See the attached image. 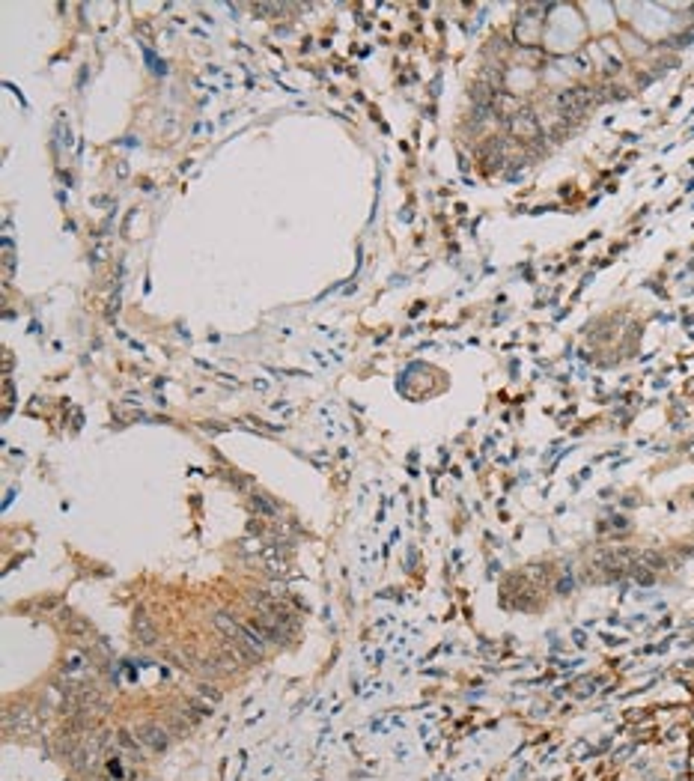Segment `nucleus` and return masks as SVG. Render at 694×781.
Returning a JSON list of instances; mask_svg holds the SVG:
<instances>
[{"label": "nucleus", "mask_w": 694, "mask_h": 781, "mask_svg": "<svg viewBox=\"0 0 694 781\" xmlns=\"http://www.w3.org/2000/svg\"><path fill=\"white\" fill-rule=\"evenodd\" d=\"M215 629H218L227 644L233 647V656L244 659V662H256V659H263L266 653V639L259 635L254 627H244L239 624L236 617H229V614H215Z\"/></svg>", "instance_id": "nucleus-1"}, {"label": "nucleus", "mask_w": 694, "mask_h": 781, "mask_svg": "<svg viewBox=\"0 0 694 781\" xmlns=\"http://www.w3.org/2000/svg\"><path fill=\"white\" fill-rule=\"evenodd\" d=\"M251 602L256 605L259 609V614H266V617H271L274 624H278L280 629H286V632H295V627H298V620H295V614L286 609V605L280 602V600H274V597H266V594H251Z\"/></svg>", "instance_id": "nucleus-2"}, {"label": "nucleus", "mask_w": 694, "mask_h": 781, "mask_svg": "<svg viewBox=\"0 0 694 781\" xmlns=\"http://www.w3.org/2000/svg\"><path fill=\"white\" fill-rule=\"evenodd\" d=\"M4 728L9 736H27L36 731V716L27 710V707H12V710L4 716Z\"/></svg>", "instance_id": "nucleus-3"}, {"label": "nucleus", "mask_w": 694, "mask_h": 781, "mask_svg": "<svg viewBox=\"0 0 694 781\" xmlns=\"http://www.w3.org/2000/svg\"><path fill=\"white\" fill-rule=\"evenodd\" d=\"M137 740L147 746V748H152V751H164L167 748V743H170V736H167V731L161 728V725H140L137 728Z\"/></svg>", "instance_id": "nucleus-4"}, {"label": "nucleus", "mask_w": 694, "mask_h": 781, "mask_svg": "<svg viewBox=\"0 0 694 781\" xmlns=\"http://www.w3.org/2000/svg\"><path fill=\"white\" fill-rule=\"evenodd\" d=\"M117 746L125 751V755H132L135 760L143 758V755H140V740H137V736H132L128 731H120V734H117Z\"/></svg>", "instance_id": "nucleus-5"}, {"label": "nucleus", "mask_w": 694, "mask_h": 781, "mask_svg": "<svg viewBox=\"0 0 694 781\" xmlns=\"http://www.w3.org/2000/svg\"><path fill=\"white\" fill-rule=\"evenodd\" d=\"M135 632H137V639H140L143 644H152V641H155V629L149 627V620L143 617V614L137 617V624H135Z\"/></svg>", "instance_id": "nucleus-6"}, {"label": "nucleus", "mask_w": 694, "mask_h": 781, "mask_svg": "<svg viewBox=\"0 0 694 781\" xmlns=\"http://www.w3.org/2000/svg\"><path fill=\"white\" fill-rule=\"evenodd\" d=\"M200 695H203V698H212V701H221V692H215V686H206V683L200 686Z\"/></svg>", "instance_id": "nucleus-7"}, {"label": "nucleus", "mask_w": 694, "mask_h": 781, "mask_svg": "<svg viewBox=\"0 0 694 781\" xmlns=\"http://www.w3.org/2000/svg\"><path fill=\"white\" fill-rule=\"evenodd\" d=\"M254 504H256V507L263 510V513H274V507H271V504H266L263 498H254Z\"/></svg>", "instance_id": "nucleus-8"}]
</instances>
